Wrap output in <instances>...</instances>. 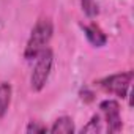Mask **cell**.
I'll return each mask as SVG.
<instances>
[{
	"label": "cell",
	"mask_w": 134,
	"mask_h": 134,
	"mask_svg": "<svg viewBox=\"0 0 134 134\" xmlns=\"http://www.w3.org/2000/svg\"><path fill=\"white\" fill-rule=\"evenodd\" d=\"M84 32H85V36H87V40L93 44V46H96V47H101V46H104L106 44V41H107V38H106V35L103 33V30L96 25V24H92V25H85L84 27Z\"/></svg>",
	"instance_id": "5"
},
{
	"label": "cell",
	"mask_w": 134,
	"mask_h": 134,
	"mask_svg": "<svg viewBox=\"0 0 134 134\" xmlns=\"http://www.w3.org/2000/svg\"><path fill=\"white\" fill-rule=\"evenodd\" d=\"M131 79H132V73L128 71V73H120V74H112L109 77H104L98 81V85L109 93H114L120 98H126L131 85Z\"/></svg>",
	"instance_id": "3"
},
{
	"label": "cell",
	"mask_w": 134,
	"mask_h": 134,
	"mask_svg": "<svg viewBox=\"0 0 134 134\" xmlns=\"http://www.w3.org/2000/svg\"><path fill=\"white\" fill-rule=\"evenodd\" d=\"M52 32H54V27H52V22L51 19L47 18H41L33 30H32V35H30V40L27 43V47H25V58H36V55L46 47V44L49 43V40L52 38Z\"/></svg>",
	"instance_id": "1"
},
{
	"label": "cell",
	"mask_w": 134,
	"mask_h": 134,
	"mask_svg": "<svg viewBox=\"0 0 134 134\" xmlns=\"http://www.w3.org/2000/svg\"><path fill=\"white\" fill-rule=\"evenodd\" d=\"M81 3H82V10H84V13H85L88 18H95V16L99 13L98 5H96L95 0H81Z\"/></svg>",
	"instance_id": "8"
},
{
	"label": "cell",
	"mask_w": 134,
	"mask_h": 134,
	"mask_svg": "<svg viewBox=\"0 0 134 134\" xmlns=\"http://www.w3.org/2000/svg\"><path fill=\"white\" fill-rule=\"evenodd\" d=\"M11 103V85L0 84V117H5Z\"/></svg>",
	"instance_id": "7"
},
{
	"label": "cell",
	"mask_w": 134,
	"mask_h": 134,
	"mask_svg": "<svg viewBox=\"0 0 134 134\" xmlns=\"http://www.w3.org/2000/svg\"><path fill=\"white\" fill-rule=\"evenodd\" d=\"M47 128L46 126H41V125H36V123H30L27 126V132H46Z\"/></svg>",
	"instance_id": "10"
},
{
	"label": "cell",
	"mask_w": 134,
	"mask_h": 134,
	"mask_svg": "<svg viewBox=\"0 0 134 134\" xmlns=\"http://www.w3.org/2000/svg\"><path fill=\"white\" fill-rule=\"evenodd\" d=\"M52 134H71L74 132V125H73V120L70 117H60L55 120L54 126L49 129Z\"/></svg>",
	"instance_id": "6"
},
{
	"label": "cell",
	"mask_w": 134,
	"mask_h": 134,
	"mask_svg": "<svg viewBox=\"0 0 134 134\" xmlns=\"http://www.w3.org/2000/svg\"><path fill=\"white\" fill-rule=\"evenodd\" d=\"M103 128H101V121H99V115H93L90 123L87 126L82 128V132H101Z\"/></svg>",
	"instance_id": "9"
},
{
	"label": "cell",
	"mask_w": 134,
	"mask_h": 134,
	"mask_svg": "<svg viewBox=\"0 0 134 134\" xmlns=\"http://www.w3.org/2000/svg\"><path fill=\"white\" fill-rule=\"evenodd\" d=\"M99 109L106 118V126L109 132H117L121 129V117H120V106L114 99H106L99 104Z\"/></svg>",
	"instance_id": "4"
},
{
	"label": "cell",
	"mask_w": 134,
	"mask_h": 134,
	"mask_svg": "<svg viewBox=\"0 0 134 134\" xmlns=\"http://www.w3.org/2000/svg\"><path fill=\"white\" fill-rule=\"evenodd\" d=\"M52 62H54V55H52V51L47 47H44L36 55V65L32 73V88L35 92H40L44 87V84L51 74Z\"/></svg>",
	"instance_id": "2"
}]
</instances>
